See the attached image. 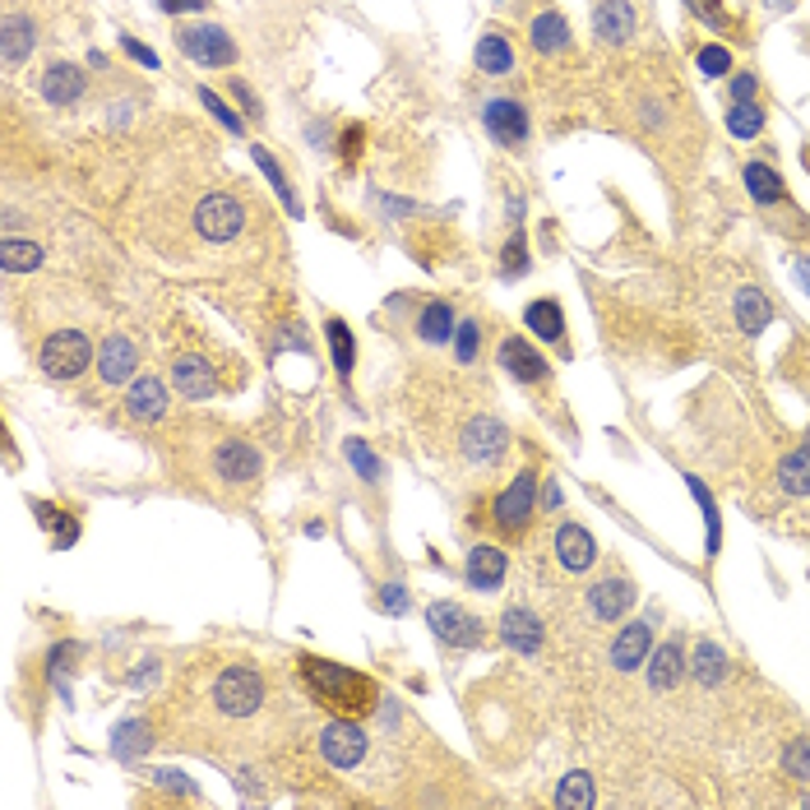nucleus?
Segmentation results:
<instances>
[{
	"label": "nucleus",
	"mask_w": 810,
	"mask_h": 810,
	"mask_svg": "<svg viewBox=\"0 0 810 810\" xmlns=\"http://www.w3.org/2000/svg\"><path fill=\"white\" fill-rule=\"evenodd\" d=\"M296 671H302L310 700L325 704V708H333V714L362 718V714H375V708L385 704V700H380V685H375L371 677H362L357 667H343V662L302 654V658H296Z\"/></svg>",
	"instance_id": "obj_1"
},
{
	"label": "nucleus",
	"mask_w": 810,
	"mask_h": 810,
	"mask_svg": "<svg viewBox=\"0 0 810 810\" xmlns=\"http://www.w3.org/2000/svg\"><path fill=\"white\" fill-rule=\"evenodd\" d=\"M37 366H43L47 380H79L93 366V343L84 329H56L47 333L43 352H37Z\"/></svg>",
	"instance_id": "obj_2"
},
{
	"label": "nucleus",
	"mask_w": 810,
	"mask_h": 810,
	"mask_svg": "<svg viewBox=\"0 0 810 810\" xmlns=\"http://www.w3.org/2000/svg\"><path fill=\"white\" fill-rule=\"evenodd\" d=\"M213 704H219V714H227V718H255V714H260V704H265L260 667H250V662L227 667L223 677L213 681Z\"/></svg>",
	"instance_id": "obj_3"
},
{
	"label": "nucleus",
	"mask_w": 810,
	"mask_h": 810,
	"mask_svg": "<svg viewBox=\"0 0 810 810\" xmlns=\"http://www.w3.org/2000/svg\"><path fill=\"white\" fill-rule=\"evenodd\" d=\"M532 509H538V472L519 468L515 482L491 501V524H496L505 538H519V532L532 524Z\"/></svg>",
	"instance_id": "obj_4"
},
{
	"label": "nucleus",
	"mask_w": 810,
	"mask_h": 810,
	"mask_svg": "<svg viewBox=\"0 0 810 810\" xmlns=\"http://www.w3.org/2000/svg\"><path fill=\"white\" fill-rule=\"evenodd\" d=\"M426 625H431V635H436L445 648H478L486 639L482 635L486 625L459 602H431L426 607Z\"/></svg>",
	"instance_id": "obj_5"
},
{
	"label": "nucleus",
	"mask_w": 810,
	"mask_h": 810,
	"mask_svg": "<svg viewBox=\"0 0 810 810\" xmlns=\"http://www.w3.org/2000/svg\"><path fill=\"white\" fill-rule=\"evenodd\" d=\"M242 227H246V209L227 190L204 195V200L195 204V232H200L204 242H232Z\"/></svg>",
	"instance_id": "obj_6"
},
{
	"label": "nucleus",
	"mask_w": 810,
	"mask_h": 810,
	"mask_svg": "<svg viewBox=\"0 0 810 810\" xmlns=\"http://www.w3.org/2000/svg\"><path fill=\"white\" fill-rule=\"evenodd\" d=\"M213 478H219L223 486H255L265 478V454L255 449L250 441H223L219 449H213Z\"/></svg>",
	"instance_id": "obj_7"
},
{
	"label": "nucleus",
	"mask_w": 810,
	"mask_h": 810,
	"mask_svg": "<svg viewBox=\"0 0 810 810\" xmlns=\"http://www.w3.org/2000/svg\"><path fill=\"white\" fill-rule=\"evenodd\" d=\"M320 755L333 764V768H357L366 755H371V737L357 718H333L325 732H320Z\"/></svg>",
	"instance_id": "obj_8"
},
{
	"label": "nucleus",
	"mask_w": 810,
	"mask_h": 810,
	"mask_svg": "<svg viewBox=\"0 0 810 810\" xmlns=\"http://www.w3.org/2000/svg\"><path fill=\"white\" fill-rule=\"evenodd\" d=\"M463 454H468V463H478V468H496L505 459V449H509V431L505 422L496 418H472L463 426V436H459Z\"/></svg>",
	"instance_id": "obj_9"
},
{
	"label": "nucleus",
	"mask_w": 810,
	"mask_h": 810,
	"mask_svg": "<svg viewBox=\"0 0 810 810\" xmlns=\"http://www.w3.org/2000/svg\"><path fill=\"white\" fill-rule=\"evenodd\" d=\"M176 47H181L190 61L200 66H232L236 61V43L219 28V24H190L176 33Z\"/></svg>",
	"instance_id": "obj_10"
},
{
	"label": "nucleus",
	"mask_w": 810,
	"mask_h": 810,
	"mask_svg": "<svg viewBox=\"0 0 810 810\" xmlns=\"http://www.w3.org/2000/svg\"><path fill=\"white\" fill-rule=\"evenodd\" d=\"M482 126L501 149H519L528 140V111H524V103H515V97H491V103L482 107Z\"/></svg>",
	"instance_id": "obj_11"
},
{
	"label": "nucleus",
	"mask_w": 810,
	"mask_h": 810,
	"mask_svg": "<svg viewBox=\"0 0 810 810\" xmlns=\"http://www.w3.org/2000/svg\"><path fill=\"white\" fill-rule=\"evenodd\" d=\"M172 389L190 403L213 399V394H219V371H213V362L200 357V352H181V357L172 362Z\"/></svg>",
	"instance_id": "obj_12"
},
{
	"label": "nucleus",
	"mask_w": 810,
	"mask_h": 810,
	"mask_svg": "<svg viewBox=\"0 0 810 810\" xmlns=\"http://www.w3.org/2000/svg\"><path fill=\"white\" fill-rule=\"evenodd\" d=\"M496 357H501V371H505L515 385H542L547 375H551L547 357H542V352L532 348L528 339H519V333H509V339L501 343Z\"/></svg>",
	"instance_id": "obj_13"
},
{
	"label": "nucleus",
	"mask_w": 810,
	"mask_h": 810,
	"mask_svg": "<svg viewBox=\"0 0 810 810\" xmlns=\"http://www.w3.org/2000/svg\"><path fill=\"white\" fill-rule=\"evenodd\" d=\"M140 371V348L126 333H107V343L97 348V380L103 385H130Z\"/></svg>",
	"instance_id": "obj_14"
},
{
	"label": "nucleus",
	"mask_w": 810,
	"mask_h": 810,
	"mask_svg": "<svg viewBox=\"0 0 810 810\" xmlns=\"http://www.w3.org/2000/svg\"><path fill=\"white\" fill-rule=\"evenodd\" d=\"M501 639L515 648V654H542V644H547V625L538 611H528V607H505L501 611Z\"/></svg>",
	"instance_id": "obj_15"
},
{
	"label": "nucleus",
	"mask_w": 810,
	"mask_h": 810,
	"mask_svg": "<svg viewBox=\"0 0 810 810\" xmlns=\"http://www.w3.org/2000/svg\"><path fill=\"white\" fill-rule=\"evenodd\" d=\"M556 561H561V570H570V575H584V570L598 565V538H592L584 524L565 519L556 528Z\"/></svg>",
	"instance_id": "obj_16"
},
{
	"label": "nucleus",
	"mask_w": 810,
	"mask_h": 810,
	"mask_svg": "<svg viewBox=\"0 0 810 810\" xmlns=\"http://www.w3.org/2000/svg\"><path fill=\"white\" fill-rule=\"evenodd\" d=\"M509 575V556L501 547H491V542H478L468 551V561H463V579L468 588H478V592H496Z\"/></svg>",
	"instance_id": "obj_17"
},
{
	"label": "nucleus",
	"mask_w": 810,
	"mask_h": 810,
	"mask_svg": "<svg viewBox=\"0 0 810 810\" xmlns=\"http://www.w3.org/2000/svg\"><path fill=\"white\" fill-rule=\"evenodd\" d=\"M588 607H592V617L598 621H625V611L635 607V579H625V575H611V579H598L588 588Z\"/></svg>",
	"instance_id": "obj_18"
},
{
	"label": "nucleus",
	"mask_w": 810,
	"mask_h": 810,
	"mask_svg": "<svg viewBox=\"0 0 810 810\" xmlns=\"http://www.w3.org/2000/svg\"><path fill=\"white\" fill-rule=\"evenodd\" d=\"M654 654V625L648 621H625V630H617L611 639V667L617 671H639Z\"/></svg>",
	"instance_id": "obj_19"
},
{
	"label": "nucleus",
	"mask_w": 810,
	"mask_h": 810,
	"mask_svg": "<svg viewBox=\"0 0 810 810\" xmlns=\"http://www.w3.org/2000/svg\"><path fill=\"white\" fill-rule=\"evenodd\" d=\"M592 33H598L607 47H625L630 37H635V5H630V0H598V10H592Z\"/></svg>",
	"instance_id": "obj_20"
},
{
	"label": "nucleus",
	"mask_w": 810,
	"mask_h": 810,
	"mask_svg": "<svg viewBox=\"0 0 810 810\" xmlns=\"http://www.w3.org/2000/svg\"><path fill=\"white\" fill-rule=\"evenodd\" d=\"M167 412V389L157 375H134L126 394V418L130 422H157Z\"/></svg>",
	"instance_id": "obj_21"
},
{
	"label": "nucleus",
	"mask_w": 810,
	"mask_h": 810,
	"mask_svg": "<svg viewBox=\"0 0 810 810\" xmlns=\"http://www.w3.org/2000/svg\"><path fill=\"white\" fill-rule=\"evenodd\" d=\"M685 671H690V662L681 654V639H667L662 648L648 654V690H654V695H667V690L681 685Z\"/></svg>",
	"instance_id": "obj_22"
},
{
	"label": "nucleus",
	"mask_w": 810,
	"mask_h": 810,
	"mask_svg": "<svg viewBox=\"0 0 810 810\" xmlns=\"http://www.w3.org/2000/svg\"><path fill=\"white\" fill-rule=\"evenodd\" d=\"M84 70L79 66H70V61H56V66H47V74H43V97L51 107H70V103H79L84 97Z\"/></svg>",
	"instance_id": "obj_23"
},
{
	"label": "nucleus",
	"mask_w": 810,
	"mask_h": 810,
	"mask_svg": "<svg viewBox=\"0 0 810 810\" xmlns=\"http://www.w3.org/2000/svg\"><path fill=\"white\" fill-rule=\"evenodd\" d=\"M524 325H528V333H538L542 343L565 348V310H561V302H551V296H538V302L524 306Z\"/></svg>",
	"instance_id": "obj_24"
},
{
	"label": "nucleus",
	"mask_w": 810,
	"mask_h": 810,
	"mask_svg": "<svg viewBox=\"0 0 810 810\" xmlns=\"http://www.w3.org/2000/svg\"><path fill=\"white\" fill-rule=\"evenodd\" d=\"M737 329L746 333V339H755V333H764L768 325H774V306H768V296L760 287H737Z\"/></svg>",
	"instance_id": "obj_25"
},
{
	"label": "nucleus",
	"mask_w": 810,
	"mask_h": 810,
	"mask_svg": "<svg viewBox=\"0 0 810 810\" xmlns=\"http://www.w3.org/2000/svg\"><path fill=\"white\" fill-rule=\"evenodd\" d=\"M472 61H478V70L482 74H509L515 70V47H509V37L501 33V28H486L482 37H478V51H472Z\"/></svg>",
	"instance_id": "obj_26"
},
{
	"label": "nucleus",
	"mask_w": 810,
	"mask_h": 810,
	"mask_svg": "<svg viewBox=\"0 0 810 810\" xmlns=\"http://www.w3.org/2000/svg\"><path fill=\"white\" fill-rule=\"evenodd\" d=\"M37 47V24L28 14H5V24H0V51H5V61L19 66L24 56H33Z\"/></svg>",
	"instance_id": "obj_27"
},
{
	"label": "nucleus",
	"mask_w": 810,
	"mask_h": 810,
	"mask_svg": "<svg viewBox=\"0 0 810 810\" xmlns=\"http://www.w3.org/2000/svg\"><path fill=\"white\" fill-rule=\"evenodd\" d=\"M741 181H746V190H750V200H755V204H787V181L778 176V167L746 163Z\"/></svg>",
	"instance_id": "obj_28"
},
{
	"label": "nucleus",
	"mask_w": 810,
	"mask_h": 810,
	"mask_svg": "<svg viewBox=\"0 0 810 810\" xmlns=\"http://www.w3.org/2000/svg\"><path fill=\"white\" fill-rule=\"evenodd\" d=\"M727 671H732V658L723 654V644L714 639H700L695 654H690V677H695L700 685H723Z\"/></svg>",
	"instance_id": "obj_29"
},
{
	"label": "nucleus",
	"mask_w": 810,
	"mask_h": 810,
	"mask_svg": "<svg viewBox=\"0 0 810 810\" xmlns=\"http://www.w3.org/2000/svg\"><path fill=\"white\" fill-rule=\"evenodd\" d=\"M412 329H418V339L431 343V348H436V343H449V339H454V306L445 302V296H431Z\"/></svg>",
	"instance_id": "obj_30"
},
{
	"label": "nucleus",
	"mask_w": 810,
	"mask_h": 810,
	"mask_svg": "<svg viewBox=\"0 0 810 810\" xmlns=\"http://www.w3.org/2000/svg\"><path fill=\"white\" fill-rule=\"evenodd\" d=\"M532 47H538L542 56L570 51V24H565V14H556V10H542L538 19H532Z\"/></svg>",
	"instance_id": "obj_31"
},
{
	"label": "nucleus",
	"mask_w": 810,
	"mask_h": 810,
	"mask_svg": "<svg viewBox=\"0 0 810 810\" xmlns=\"http://www.w3.org/2000/svg\"><path fill=\"white\" fill-rule=\"evenodd\" d=\"M778 486L787 496H810V431H806V445L778 463Z\"/></svg>",
	"instance_id": "obj_32"
},
{
	"label": "nucleus",
	"mask_w": 810,
	"mask_h": 810,
	"mask_svg": "<svg viewBox=\"0 0 810 810\" xmlns=\"http://www.w3.org/2000/svg\"><path fill=\"white\" fill-rule=\"evenodd\" d=\"M685 486H690V496H695V505H700V515H704V528H708V556H718V547H723V519H718V501H714V491H708L695 472L685 478Z\"/></svg>",
	"instance_id": "obj_33"
},
{
	"label": "nucleus",
	"mask_w": 810,
	"mask_h": 810,
	"mask_svg": "<svg viewBox=\"0 0 810 810\" xmlns=\"http://www.w3.org/2000/svg\"><path fill=\"white\" fill-rule=\"evenodd\" d=\"M325 333H329V352H333V371L343 375H352V366H357V339H352V329H348V320H339V315H333V320L325 325Z\"/></svg>",
	"instance_id": "obj_34"
},
{
	"label": "nucleus",
	"mask_w": 810,
	"mask_h": 810,
	"mask_svg": "<svg viewBox=\"0 0 810 810\" xmlns=\"http://www.w3.org/2000/svg\"><path fill=\"white\" fill-rule=\"evenodd\" d=\"M250 157H255V167H260V172H265V181L273 186V195H279V200H283V209L292 213V219H302V204H296V195H292V186H287V176H283V167H279V163H273V153H269L265 144H255V149H250Z\"/></svg>",
	"instance_id": "obj_35"
},
{
	"label": "nucleus",
	"mask_w": 810,
	"mask_h": 810,
	"mask_svg": "<svg viewBox=\"0 0 810 810\" xmlns=\"http://www.w3.org/2000/svg\"><path fill=\"white\" fill-rule=\"evenodd\" d=\"M592 801H598V787H592V774L575 768V774H565V778H561V787H556V806H565V810H588Z\"/></svg>",
	"instance_id": "obj_36"
},
{
	"label": "nucleus",
	"mask_w": 810,
	"mask_h": 810,
	"mask_svg": "<svg viewBox=\"0 0 810 810\" xmlns=\"http://www.w3.org/2000/svg\"><path fill=\"white\" fill-rule=\"evenodd\" d=\"M343 454H348V463H352V472H357L362 482H371V486H380L385 482V463H380V454H375L366 441H343Z\"/></svg>",
	"instance_id": "obj_37"
},
{
	"label": "nucleus",
	"mask_w": 810,
	"mask_h": 810,
	"mask_svg": "<svg viewBox=\"0 0 810 810\" xmlns=\"http://www.w3.org/2000/svg\"><path fill=\"white\" fill-rule=\"evenodd\" d=\"M0 265H5L10 273H33L37 265H43V246L19 242V236H5V242H0Z\"/></svg>",
	"instance_id": "obj_38"
},
{
	"label": "nucleus",
	"mask_w": 810,
	"mask_h": 810,
	"mask_svg": "<svg viewBox=\"0 0 810 810\" xmlns=\"http://www.w3.org/2000/svg\"><path fill=\"white\" fill-rule=\"evenodd\" d=\"M727 130H732L737 140H755V134L764 130V107L760 103H732V111H727Z\"/></svg>",
	"instance_id": "obj_39"
},
{
	"label": "nucleus",
	"mask_w": 810,
	"mask_h": 810,
	"mask_svg": "<svg viewBox=\"0 0 810 810\" xmlns=\"http://www.w3.org/2000/svg\"><path fill=\"white\" fill-rule=\"evenodd\" d=\"M783 774L793 783H810V737H797L783 746Z\"/></svg>",
	"instance_id": "obj_40"
},
{
	"label": "nucleus",
	"mask_w": 810,
	"mask_h": 810,
	"mask_svg": "<svg viewBox=\"0 0 810 810\" xmlns=\"http://www.w3.org/2000/svg\"><path fill=\"white\" fill-rule=\"evenodd\" d=\"M140 746H149V727L144 723H121L111 737V755L116 760H134L140 755Z\"/></svg>",
	"instance_id": "obj_41"
},
{
	"label": "nucleus",
	"mask_w": 810,
	"mask_h": 810,
	"mask_svg": "<svg viewBox=\"0 0 810 810\" xmlns=\"http://www.w3.org/2000/svg\"><path fill=\"white\" fill-rule=\"evenodd\" d=\"M524 273H528V242H524V232H515L501 250V279L515 283V279H524Z\"/></svg>",
	"instance_id": "obj_42"
},
{
	"label": "nucleus",
	"mask_w": 810,
	"mask_h": 810,
	"mask_svg": "<svg viewBox=\"0 0 810 810\" xmlns=\"http://www.w3.org/2000/svg\"><path fill=\"white\" fill-rule=\"evenodd\" d=\"M408 607H412L408 584H399V579L380 584V592H375V611H385V617H408Z\"/></svg>",
	"instance_id": "obj_43"
},
{
	"label": "nucleus",
	"mask_w": 810,
	"mask_h": 810,
	"mask_svg": "<svg viewBox=\"0 0 810 810\" xmlns=\"http://www.w3.org/2000/svg\"><path fill=\"white\" fill-rule=\"evenodd\" d=\"M695 66H700V74H708V79H723V74H732V51L718 47V43H708V47L695 51Z\"/></svg>",
	"instance_id": "obj_44"
},
{
	"label": "nucleus",
	"mask_w": 810,
	"mask_h": 810,
	"mask_svg": "<svg viewBox=\"0 0 810 810\" xmlns=\"http://www.w3.org/2000/svg\"><path fill=\"white\" fill-rule=\"evenodd\" d=\"M454 352H459V362H478V352H482V325L478 320H463L459 329H454Z\"/></svg>",
	"instance_id": "obj_45"
},
{
	"label": "nucleus",
	"mask_w": 810,
	"mask_h": 810,
	"mask_svg": "<svg viewBox=\"0 0 810 810\" xmlns=\"http://www.w3.org/2000/svg\"><path fill=\"white\" fill-rule=\"evenodd\" d=\"M685 10L700 19V24H708V28H718V33H727L732 28V14H727L718 0H685Z\"/></svg>",
	"instance_id": "obj_46"
},
{
	"label": "nucleus",
	"mask_w": 810,
	"mask_h": 810,
	"mask_svg": "<svg viewBox=\"0 0 810 810\" xmlns=\"http://www.w3.org/2000/svg\"><path fill=\"white\" fill-rule=\"evenodd\" d=\"M200 103H204V111H213V116H219V121H223V130H232V134H242L246 126H242V116H236L227 103H223V97L219 93H213V89H200Z\"/></svg>",
	"instance_id": "obj_47"
},
{
	"label": "nucleus",
	"mask_w": 810,
	"mask_h": 810,
	"mask_svg": "<svg viewBox=\"0 0 810 810\" xmlns=\"http://www.w3.org/2000/svg\"><path fill=\"white\" fill-rule=\"evenodd\" d=\"M153 778H157V783H163V787H172V793H181V797H190V801H195V797H200V793H195V783H190L186 774H176V768H157V774H153Z\"/></svg>",
	"instance_id": "obj_48"
},
{
	"label": "nucleus",
	"mask_w": 810,
	"mask_h": 810,
	"mask_svg": "<svg viewBox=\"0 0 810 810\" xmlns=\"http://www.w3.org/2000/svg\"><path fill=\"white\" fill-rule=\"evenodd\" d=\"M755 89H760V79L750 74V70H741L732 79V103H755Z\"/></svg>",
	"instance_id": "obj_49"
},
{
	"label": "nucleus",
	"mask_w": 810,
	"mask_h": 810,
	"mask_svg": "<svg viewBox=\"0 0 810 810\" xmlns=\"http://www.w3.org/2000/svg\"><path fill=\"white\" fill-rule=\"evenodd\" d=\"M121 47H126V56H134L140 66H149V70H157V56L140 43V37H130V33H121Z\"/></svg>",
	"instance_id": "obj_50"
},
{
	"label": "nucleus",
	"mask_w": 810,
	"mask_h": 810,
	"mask_svg": "<svg viewBox=\"0 0 810 810\" xmlns=\"http://www.w3.org/2000/svg\"><path fill=\"white\" fill-rule=\"evenodd\" d=\"M232 93H236V103L246 107V116H255V121H260V116H265V111H260V97H255V93L242 84V79H232Z\"/></svg>",
	"instance_id": "obj_51"
},
{
	"label": "nucleus",
	"mask_w": 810,
	"mask_h": 810,
	"mask_svg": "<svg viewBox=\"0 0 810 810\" xmlns=\"http://www.w3.org/2000/svg\"><path fill=\"white\" fill-rule=\"evenodd\" d=\"M204 5H209V0H157V10H163V14H195Z\"/></svg>",
	"instance_id": "obj_52"
},
{
	"label": "nucleus",
	"mask_w": 810,
	"mask_h": 810,
	"mask_svg": "<svg viewBox=\"0 0 810 810\" xmlns=\"http://www.w3.org/2000/svg\"><path fill=\"white\" fill-rule=\"evenodd\" d=\"M357 153H362V126H348V134H343V163H357Z\"/></svg>",
	"instance_id": "obj_53"
},
{
	"label": "nucleus",
	"mask_w": 810,
	"mask_h": 810,
	"mask_svg": "<svg viewBox=\"0 0 810 810\" xmlns=\"http://www.w3.org/2000/svg\"><path fill=\"white\" fill-rule=\"evenodd\" d=\"M561 505V486H556V478H547L542 482V509H556Z\"/></svg>",
	"instance_id": "obj_54"
},
{
	"label": "nucleus",
	"mask_w": 810,
	"mask_h": 810,
	"mask_svg": "<svg viewBox=\"0 0 810 810\" xmlns=\"http://www.w3.org/2000/svg\"><path fill=\"white\" fill-rule=\"evenodd\" d=\"M793 273H797V283L810 292V255H797V260H793Z\"/></svg>",
	"instance_id": "obj_55"
},
{
	"label": "nucleus",
	"mask_w": 810,
	"mask_h": 810,
	"mask_svg": "<svg viewBox=\"0 0 810 810\" xmlns=\"http://www.w3.org/2000/svg\"><path fill=\"white\" fill-rule=\"evenodd\" d=\"M801 163H806V172H810V144H806V153H801Z\"/></svg>",
	"instance_id": "obj_56"
},
{
	"label": "nucleus",
	"mask_w": 810,
	"mask_h": 810,
	"mask_svg": "<svg viewBox=\"0 0 810 810\" xmlns=\"http://www.w3.org/2000/svg\"><path fill=\"white\" fill-rule=\"evenodd\" d=\"M806 806H810V793H806Z\"/></svg>",
	"instance_id": "obj_57"
}]
</instances>
